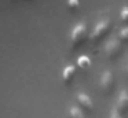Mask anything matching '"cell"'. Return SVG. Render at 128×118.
Here are the masks:
<instances>
[{
  "label": "cell",
  "mask_w": 128,
  "mask_h": 118,
  "mask_svg": "<svg viewBox=\"0 0 128 118\" xmlns=\"http://www.w3.org/2000/svg\"><path fill=\"white\" fill-rule=\"evenodd\" d=\"M80 5V0H68V7L70 10H76Z\"/></svg>",
  "instance_id": "7c38bea8"
},
{
  "label": "cell",
  "mask_w": 128,
  "mask_h": 118,
  "mask_svg": "<svg viewBox=\"0 0 128 118\" xmlns=\"http://www.w3.org/2000/svg\"><path fill=\"white\" fill-rule=\"evenodd\" d=\"M109 118H124V117H122L121 113H120L118 110H117L116 107H114V109H112V111H110V117H109Z\"/></svg>",
  "instance_id": "4fadbf2b"
},
{
  "label": "cell",
  "mask_w": 128,
  "mask_h": 118,
  "mask_svg": "<svg viewBox=\"0 0 128 118\" xmlns=\"http://www.w3.org/2000/svg\"><path fill=\"white\" fill-rule=\"evenodd\" d=\"M99 87L105 93H110L114 88V76L110 70H106L102 73L99 80Z\"/></svg>",
  "instance_id": "3957f363"
},
{
  "label": "cell",
  "mask_w": 128,
  "mask_h": 118,
  "mask_svg": "<svg viewBox=\"0 0 128 118\" xmlns=\"http://www.w3.org/2000/svg\"><path fill=\"white\" fill-rule=\"evenodd\" d=\"M68 114L70 118H87V115L84 114V111L78 106H72L68 111Z\"/></svg>",
  "instance_id": "ba28073f"
},
{
  "label": "cell",
  "mask_w": 128,
  "mask_h": 118,
  "mask_svg": "<svg viewBox=\"0 0 128 118\" xmlns=\"http://www.w3.org/2000/svg\"><path fill=\"white\" fill-rule=\"evenodd\" d=\"M76 99H77L78 104H80L81 107H84L86 110H88V111H91L92 109H94V103H92V99L90 98L88 95H87L86 92H78L77 96H76Z\"/></svg>",
  "instance_id": "8992f818"
},
{
  "label": "cell",
  "mask_w": 128,
  "mask_h": 118,
  "mask_svg": "<svg viewBox=\"0 0 128 118\" xmlns=\"http://www.w3.org/2000/svg\"><path fill=\"white\" fill-rule=\"evenodd\" d=\"M109 30H110V19H109V18L100 19V21L94 26V30L91 32V40L92 41L100 40L103 36L108 34Z\"/></svg>",
  "instance_id": "7a4b0ae2"
},
{
  "label": "cell",
  "mask_w": 128,
  "mask_h": 118,
  "mask_svg": "<svg viewBox=\"0 0 128 118\" xmlns=\"http://www.w3.org/2000/svg\"><path fill=\"white\" fill-rule=\"evenodd\" d=\"M74 74H76V67L73 65H68L64 69V71H62V80H64L65 84H70L73 81Z\"/></svg>",
  "instance_id": "52a82bcc"
},
{
  "label": "cell",
  "mask_w": 128,
  "mask_h": 118,
  "mask_svg": "<svg viewBox=\"0 0 128 118\" xmlns=\"http://www.w3.org/2000/svg\"><path fill=\"white\" fill-rule=\"evenodd\" d=\"M116 109L120 113H125L128 111V92L127 91H121L118 93V98H117V103H116Z\"/></svg>",
  "instance_id": "5b68a950"
},
{
  "label": "cell",
  "mask_w": 128,
  "mask_h": 118,
  "mask_svg": "<svg viewBox=\"0 0 128 118\" xmlns=\"http://www.w3.org/2000/svg\"><path fill=\"white\" fill-rule=\"evenodd\" d=\"M125 73L128 74V60H127V65H125Z\"/></svg>",
  "instance_id": "5bb4252c"
},
{
  "label": "cell",
  "mask_w": 128,
  "mask_h": 118,
  "mask_svg": "<svg viewBox=\"0 0 128 118\" xmlns=\"http://www.w3.org/2000/svg\"><path fill=\"white\" fill-rule=\"evenodd\" d=\"M120 18L124 22H128V5L121 8V12H120Z\"/></svg>",
  "instance_id": "8fae6325"
},
{
  "label": "cell",
  "mask_w": 128,
  "mask_h": 118,
  "mask_svg": "<svg viewBox=\"0 0 128 118\" xmlns=\"http://www.w3.org/2000/svg\"><path fill=\"white\" fill-rule=\"evenodd\" d=\"M121 40L120 38H110L105 44V54L109 58H116L121 52Z\"/></svg>",
  "instance_id": "277c9868"
},
{
  "label": "cell",
  "mask_w": 128,
  "mask_h": 118,
  "mask_svg": "<svg viewBox=\"0 0 128 118\" xmlns=\"http://www.w3.org/2000/svg\"><path fill=\"white\" fill-rule=\"evenodd\" d=\"M77 66L83 70H87V69L91 67V59H90L87 55H80L77 58Z\"/></svg>",
  "instance_id": "9c48e42d"
},
{
  "label": "cell",
  "mask_w": 128,
  "mask_h": 118,
  "mask_svg": "<svg viewBox=\"0 0 128 118\" xmlns=\"http://www.w3.org/2000/svg\"><path fill=\"white\" fill-rule=\"evenodd\" d=\"M118 37H120V40H125V41H128V26L122 27V29L120 30Z\"/></svg>",
  "instance_id": "30bf717a"
},
{
  "label": "cell",
  "mask_w": 128,
  "mask_h": 118,
  "mask_svg": "<svg viewBox=\"0 0 128 118\" xmlns=\"http://www.w3.org/2000/svg\"><path fill=\"white\" fill-rule=\"evenodd\" d=\"M87 37V26L84 22H78L70 30V45L72 49H77Z\"/></svg>",
  "instance_id": "6da1fadb"
}]
</instances>
